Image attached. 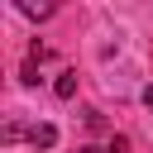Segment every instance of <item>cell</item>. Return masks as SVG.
<instances>
[{"instance_id": "obj_1", "label": "cell", "mask_w": 153, "mask_h": 153, "mask_svg": "<svg viewBox=\"0 0 153 153\" xmlns=\"http://www.w3.org/2000/svg\"><path fill=\"white\" fill-rule=\"evenodd\" d=\"M29 143H33V148H53V143H57V129H53V124H33V129H29Z\"/></svg>"}, {"instance_id": "obj_2", "label": "cell", "mask_w": 153, "mask_h": 153, "mask_svg": "<svg viewBox=\"0 0 153 153\" xmlns=\"http://www.w3.org/2000/svg\"><path fill=\"white\" fill-rule=\"evenodd\" d=\"M57 96H62V100L76 96V72H62V76H57Z\"/></svg>"}, {"instance_id": "obj_3", "label": "cell", "mask_w": 153, "mask_h": 153, "mask_svg": "<svg viewBox=\"0 0 153 153\" xmlns=\"http://www.w3.org/2000/svg\"><path fill=\"white\" fill-rule=\"evenodd\" d=\"M19 14H29V19H48L53 5H29V0H19Z\"/></svg>"}, {"instance_id": "obj_4", "label": "cell", "mask_w": 153, "mask_h": 153, "mask_svg": "<svg viewBox=\"0 0 153 153\" xmlns=\"http://www.w3.org/2000/svg\"><path fill=\"white\" fill-rule=\"evenodd\" d=\"M0 139H5V143H19V139H29V129H24V124H14V120H10V124H5V134H0Z\"/></svg>"}, {"instance_id": "obj_5", "label": "cell", "mask_w": 153, "mask_h": 153, "mask_svg": "<svg viewBox=\"0 0 153 153\" xmlns=\"http://www.w3.org/2000/svg\"><path fill=\"white\" fill-rule=\"evenodd\" d=\"M143 105H148V110H153V86H143Z\"/></svg>"}]
</instances>
